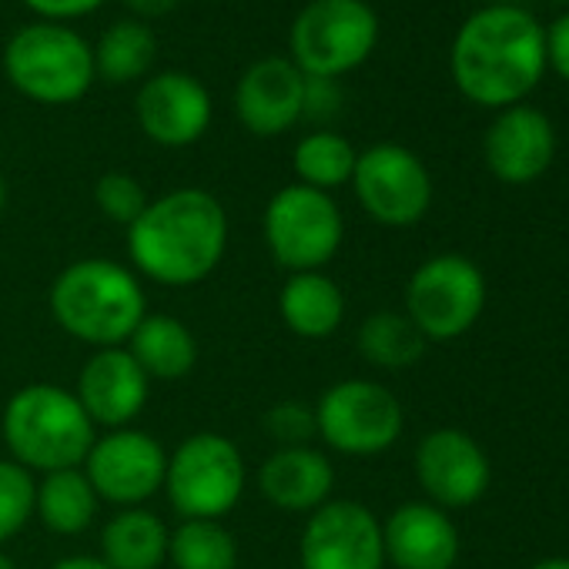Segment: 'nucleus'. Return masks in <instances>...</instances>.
<instances>
[{
    "mask_svg": "<svg viewBox=\"0 0 569 569\" xmlns=\"http://www.w3.org/2000/svg\"><path fill=\"white\" fill-rule=\"evenodd\" d=\"M0 436H4L8 459L28 472L48 476L84 466L98 429L71 389L31 382L8 399L0 416Z\"/></svg>",
    "mask_w": 569,
    "mask_h": 569,
    "instance_id": "20e7f679",
    "label": "nucleus"
},
{
    "mask_svg": "<svg viewBox=\"0 0 569 569\" xmlns=\"http://www.w3.org/2000/svg\"><path fill=\"white\" fill-rule=\"evenodd\" d=\"M24 4H28L34 14H41V18L61 21V18H81V14L101 8L104 0H24Z\"/></svg>",
    "mask_w": 569,
    "mask_h": 569,
    "instance_id": "72a5a7b5",
    "label": "nucleus"
},
{
    "mask_svg": "<svg viewBox=\"0 0 569 569\" xmlns=\"http://www.w3.org/2000/svg\"><path fill=\"white\" fill-rule=\"evenodd\" d=\"M98 492L88 482L84 469H58L38 479L34 489V516L54 536H81L98 516Z\"/></svg>",
    "mask_w": 569,
    "mask_h": 569,
    "instance_id": "b1692460",
    "label": "nucleus"
},
{
    "mask_svg": "<svg viewBox=\"0 0 569 569\" xmlns=\"http://www.w3.org/2000/svg\"><path fill=\"white\" fill-rule=\"evenodd\" d=\"M4 74L38 104H74L98 78L91 44L58 21L21 28L4 48Z\"/></svg>",
    "mask_w": 569,
    "mask_h": 569,
    "instance_id": "39448f33",
    "label": "nucleus"
},
{
    "mask_svg": "<svg viewBox=\"0 0 569 569\" xmlns=\"http://www.w3.org/2000/svg\"><path fill=\"white\" fill-rule=\"evenodd\" d=\"M94 51V74L111 84L138 81L151 71L158 58V41L144 21H118L111 24Z\"/></svg>",
    "mask_w": 569,
    "mask_h": 569,
    "instance_id": "393cba45",
    "label": "nucleus"
},
{
    "mask_svg": "<svg viewBox=\"0 0 569 569\" xmlns=\"http://www.w3.org/2000/svg\"><path fill=\"white\" fill-rule=\"evenodd\" d=\"M261 238L274 264L289 274L322 271L342 248L346 218L329 191L309 184H284L271 194L261 214Z\"/></svg>",
    "mask_w": 569,
    "mask_h": 569,
    "instance_id": "423d86ee",
    "label": "nucleus"
},
{
    "mask_svg": "<svg viewBox=\"0 0 569 569\" xmlns=\"http://www.w3.org/2000/svg\"><path fill=\"white\" fill-rule=\"evenodd\" d=\"M379 44V14L366 0H309L292 21V64L309 78L356 71Z\"/></svg>",
    "mask_w": 569,
    "mask_h": 569,
    "instance_id": "6e6552de",
    "label": "nucleus"
},
{
    "mask_svg": "<svg viewBox=\"0 0 569 569\" xmlns=\"http://www.w3.org/2000/svg\"><path fill=\"white\" fill-rule=\"evenodd\" d=\"M48 306L58 329L91 349L124 346L148 316L141 278L111 258H78L61 268L51 281Z\"/></svg>",
    "mask_w": 569,
    "mask_h": 569,
    "instance_id": "7ed1b4c3",
    "label": "nucleus"
},
{
    "mask_svg": "<svg viewBox=\"0 0 569 569\" xmlns=\"http://www.w3.org/2000/svg\"><path fill=\"white\" fill-rule=\"evenodd\" d=\"M416 479L432 506L466 509L489 489L492 466L486 449L462 429H432L416 449Z\"/></svg>",
    "mask_w": 569,
    "mask_h": 569,
    "instance_id": "4468645a",
    "label": "nucleus"
},
{
    "mask_svg": "<svg viewBox=\"0 0 569 569\" xmlns=\"http://www.w3.org/2000/svg\"><path fill=\"white\" fill-rule=\"evenodd\" d=\"M352 188L362 211L386 228H412L432 204V174L406 144H372L359 151Z\"/></svg>",
    "mask_w": 569,
    "mask_h": 569,
    "instance_id": "9b49d317",
    "label": "nucleus"
},
{
    "mask_svg": "<svg viewBox=\"0 0 569 569\" xmlns=\"http://www.w3.org/2000/svg\"><path fill=\"white\" fill-rule=\"evenodd\" d=\"M0 569H18V562L8 556V549H4V546H0Z\"/></svg>",
    "mask_w": 569,
    "mask_h": 569,
    "instance_id": "4c0bfd02",
    "label": "nucleus"
},
{
    "mask_svg": "<svg viewBox=\"0 0 569 569\" xmlns=\"http://www.w3.org/2000/svg\"><path fill=\"white\" fill-rule=\"evenodd\" d=\"M336 466L316 446H284L274 449L258 466V492L281 512H316L332 499Z\"/></svg>",
    "mask_w": 569,
    "mask_h": 569,
    "instance_id": "aec40b11",
    "label": "nucleus"
},
{
    "mask_svg": "<svg viewBox=\"0 0 569 569\" xmlns=\"http://www.w3.org/2000/svg\"><path fill=\"white\" fill-rule=\"evenodd\" d=\"M356 161H359V151L352 148V141L342 138L339 131H329V128L306 134L292 154V168L299 174V184H309V188L329 191V194L352 181Z\"/></svg>",
    "mask_w": 569,
    "mask_h": 569,
    "instance_id": "a878e982",
    "label": "nucleus"
},
{
    "mask_svg": "<svg viewBox=\"0 0 569 569\" xmlns=\"http://www.w3.org/2000/svg\"><path fill=\"white\" fill-rule=\"evenodd\" d=\"M486 309V278L466 254L426 258L406 284V316L426 342L466 336Z\"/></svg>",
    "mask_w": 569,
    "mask_h": 569,
    "instance_id": "1a4fd4ad",
    "label": "nucleus"
},
{
    "mask_svg": "<svg viewBox=\"0 0 569 569\" xmlns=\"http://www.w3.org/2000/svg\"><path fill=\"white\" fill-rule=\"evenodd\" d=\"M168 562L174 569H238V542L221 519H181L171 529Z\"/></svg>",
    "mask_w": 569,
    "mask_h": 569,
    "instance_id": "cd10ccee",
    "label": "nucleus"
},
{
    "mask_svg": "<svg viewBox=\"0 0 569 569\" xmlns=\"http://www.w3.org/2000/svg\"><path fill=\"white\" fill-rule=\"evenodd\" d=\"M124 231L131 271L164 289L201 284L228 251V211L204 188H174L151 198Z\"/></svg>",
    "mask_w": 569,
    "mask_h": 569,
    "instance_id": "f03ea898",
    "label": "nucleus"
},
{
    "mask_svg": "<svg viewBox=\"0 0 569 569\" xmlns=\"http://www.w3.org/2000/svg\"><path fill=\"white\" fill-rule=\"evenodd\" d=\"M171 529L144 506L118 509L101 529V562L108 569H161L168 562Z\"/></svg>",
    "mask_w": 569,
    "mask_h": 569,
    "instance_id": "5701e85b",
    "label": "nucleus"
},
{
    "mask_svg": "<svg viewBox=\"0 0 569 569\" xmlns=\"http://www.w3.org/2000/svg\"><path fill=\"white\" fill-rule=\"evenodd\" d=\"M124 4L141 18H164L168 11L178 8V0H124Z\"/></svg>",
    "mask_w": 569,
    "mask_h": 569,
    "instance_id": "f704fd0d",
    "label": "nucleus"
},
{
    "mask_svg": "<svg viewBox=\"0 0 569 569\" xmlns=\"http://www.w3.org/2000/svg\"><path fill=\"white\" fill-rule=\"evenodd\" d=\"M449 71L459 94L479 108L522 104L546 68V28L516 4L472 11L452 38Z\"/></svg>",
    "mask_w": 569,
    "mask_h": 569,
    "instance_id": "f257e3e1",
    "label": "nucleus"
},
{
    "mask_svg": "<svg viewBox=\"0 0 569 569\" xmlns=\"http://www.w3.org/2000/svg\"><path fill=\"white\" fill-rule=\"evenodd\" d=\"M264 432L278 442V449L284 446H309L319 429H316V409L309 402H278L264 412Z\"/></svg>",
    "mask_w": 569,
    "mask_h": 569,
    "instance_id": "7c9ffc66",
    "label": "nucleus"
},
{
    "mask_svg": "<svg viewBox=\"0 0 569 569\" xmlns=\"http://www.w3.org/2000/svg\"><path fill=\"white\" fill-rule=\"evenodd\" d=\"M38 479L14 459H0V546L11 542L34 519Z\"/></svg>",
    "mask_w": 569,
    "mask_h": 569,
    "instance_id": "c85d7f7f",
    "label": "nucleus"
},
{
    "mask_svg": "<svg viewBox=\"0 0 569 569\" xmlns=\"http://www.w3.org/2000/svg\"><path fill=\"white\" fill-rule=\"evenodd\" d=\"M302 569H386L382 522L356 499H329L306 516L299 539Z\"/></svg>",
    "mask_w": 569,
    "mask_h": 569,
    "instance_id": "ddd939ff",
    "label": "nucleus"
},
{
    "mask_svg": "<svg viewBox=\"0 0 569 569\" xmlns=\"http://www.w3.org/2000/svg\"><path fill=\"white\" fill-rule=\"evenodd\" d=\"M148 191L141 188V181L138 178H131V174H124V171H108V174H101L98 178V184H94V204H98V211L108 218V221H114V224H131L144 208H148Z\"/></svg>",
    "mask_w": 569,
    "mask_h": 569,
    "instance_id": "c756f323",
    "label": "nucleus"
},
{
    "mask_svg": "<svg viewBox=\"0 0 569 569\" xmlns=\"http://www.w3.org/2000/svg\"><path fill=\"white\" fill-rule=\"evenodd\" d=\"M342 108V91L339 81L332 78H309L306 74V101H302V118L312 121H332Z\"/></svg>",
    "mask_w": 569,
    "mask_h": 569,
    "instance_id": "2f4dec72",
    "label": "nucleus"
},
{
    "mask_svg": "<svg viewBox=\"0 0 569 569\" xmlns=\"http://www.w3.org/2000/svg\"><path fill=\"white\" fill-rule=\"evenodd\" d=\"M124 349L151 382H178L198 366L194 332L178 316L164 312H148L124 342Z\"/></svg>",
    "mask_w": 569,
    "mask_h": 569,
    "instance_id": "4be33fe9",
    "label": "nucleus"
},
{
    "mask_svg": "<svg viewBox=\"0 0 569 569\" xmlns=\"http://www.w3.org/2000/svg\"><path fill=\"white\" fill-rule=\"evenodd\" d=\"M81 469L101 502L131 509V506H144L151 496L164 489L168 452L151 432L124 426V429L98 432Z\"/></svg>",
    "mask_w": 569,
    "mask_h": 569,
    "instance_id": "f8f14e48",
    "label": "nucleus"
},
{
    "mask_svg": "<svg viewBox=\"0 0 569 569\" xmlns=\"http://www.w3.org/2000/svg\"><path fill=\"white\" fill-rule=\"evenodd\" d=\"M552 4H562V8H569V0H552Z\"/></svg>",
    "mask_w": 569,
    "mask_h": 569,
    "instance_id": "ea45409f",
    "label": "nucleus"
},
{
    "mask_svg": "<svg viewBox=\"0 0 569 569\" xmlns=\"http://www.w3.org/2000/svg\"><path fill=\"white\" fill-rule=\"evenodd\" d=\"M546 68H552V74L569 84V11H562L546 28Z\"/></svg>",
    "mask_w": 569,
    "mask_h": 569,
    "instance_id": "473e14b6",
    "label": "nucleus"
},
{
    "mask_svg": "<svg viewBox=\"0 0 569 569\" xmlns=\"http://www.w3.org/2000/svg\"><path fill=\"white\" fill-rule=\"evenodd\" d=\"M134 114L141 131L161 148H188L211 124L208 88L184 71H158L144 78Z\"/></svg>",
    "mask_w": 569,
    "mask_h": 569,
    "instance_id": "2eb2a0df",
    "label": "nucleus"
},
{
    "mask_svg": "<svg viewBox=\"0 0 569 569\" xmlns=\"http://www.w3.org/2000/svg\"><path fill=\"white\" fill-rule=\"evenodd\" d=\"M4 204H8V181L0 174V211H4Z\"/></svg>",
    "mask_w": 569,
    "mask_h": 569,
    "instance_id": "58836bf2",
    "label": "nucleus"
},
{
    "mask_svg": "<svg viewBox=\"0 0 569 569\" xmlns=\"http://www.w3.org/2000/svg\"><path fill=\"white\" fill-rule=\"evenodd\" d=\"M312 409L319 439L332 452L356 459L392 449L406 429V412L396 392L369 379H342L329 386Z\"/></svg>",
    "mask_w": 569,
    "mask_h": 569,
    "instance_id": "9d476101",
    "label": "nucleus"
},
{
    "mask_svg": "<svg viewBox=\"0 0 569 569\" xmlns=\"http://www.w3.org/2000/svg\"><path fill=\"white\" fill-rule=\"evenodd\" d=\"M306 74L292 58H261L234 84V114L258 138L284 134L302 118Z\"/></svg>",
    "mask_w": 569,
    "mask_h": 569,
    "instance_id": "a211bd4d",
    "label": "nucleus"
},
{
    "mask_svg": "<svg viewBox=\"0 0 569 569\" xmlns=\"http://www.w3.org/2000/svg\"><path fill=\"white\" fill-rule=\"evenodd\" d=\"M51 569H108L98 556H64Z\"/></svg>",
    "mask_w": 569,
    "mask_h": 569,
    "instance_id": "c9c22d12",
    "label": "nucleus"
},
{
    "mask_svg": "<svg viewBox=\"0 0 569 569\" xmlns=\"http://www.w3.org/2000/svg\"><path fill=\"white\" fill-rule=\"evenodd\" d=\"M529 569H569V556H549V559H539Z\"/></svg>",
    "mask_w": 569,
    "mask_h": 569,
    "instance_id": "e433bc0d",
    "label": "nucleus"
},
{
    "mask_svg": "<svg viewBox=\"0 0 569 569\" xmlns=\"http://www.w3.org/2000/svg\"><path fill=\"white\" fill-rule=\"evenodd\" d=\"M359 352L376 369H409L426 352V336L406 312H376L359 326Z\"/></svg>",
    "mask_w": 569,
    "mask_h": 569,
    "instance_id": "bb28decb",
    "label": "nucleus"
},
{
    "mask_svg": "<svg viewBox=\"0 0 569 569\" xmlns=\"http://www.w3.org/2000/svg\"><path fill=\"white\" fill-rule=\"evenodd\" d=\"M486 168L502 184H532L542 178L556 158V128L546 111L532 104H512L496 111L486 141Z\"/></svg>",
    "mask_w": 569,
    "mask_h": 569,
    "instance_id": "f3484780",
    "label": "nucleus"
},
{
    "mask_svg": "<svg viewBox=\"0 0 569 569\" xmlns=\"http://www.w3.org/2000/svg\"><path fill=\"white\" fill-rule=\"evenodd\" d=\"M94 422V429H124L131 426L151 396V379L141 372V366L131 359L124 346L118 349H94L88 362L78 372V382L71 389Z\"/></svg>",
    "mask_w": 569,
    "mask_h": 569,
    "instance_id": "dca6fc26",
    "label": "nucleus"
},
{
    "mask_svg": "<svg viewBox=\"0 0 569 569\" xmlns=\"http://www.w3.org/2000/svg\"><path fill=\"white\" fill-rule=\"evenodd\" d=\"M386 562L396 569H452L459 559V529L432 502H402L382 522Z\"/></svg>",
    "mask_w": 569,
    "mask_h": 569,
    "instance_id": "6ab92c4d",
    "label": "nucleus"
},
{
    "mask_svg": "<svg viewBox=\"0 0 569 569\" xmlns=\"http://www.w3.org/2000/svg\"><path fill=\"white\" fill-rule=\"evenodd\" d=\"M278 316L292 336L322 342L332 339L346 322V296L339 281L326 271H296L278 292Z\"/></svg>",
    "mask_w": 569,
    "mask_h": 569,
    "instance_id": "412c9836",
    "label": "nucleus"
},
{
    "mask_svg": "<svg viewBox=\"0 0 569 569\" xmlns=\"http://www.w3.org/2000/svg\"><path fill=\"white\" fill-rule=\"evenodd\" d=\"M241 449L218 432H194L168 452L164 496L181 519H224L244 496Z\"/></svg>",
    "mask_w": 569,
    "mask_h": 569,
    "instance_id": "0eeeda50",
    "label": "nucleus"
}]
</instances>
